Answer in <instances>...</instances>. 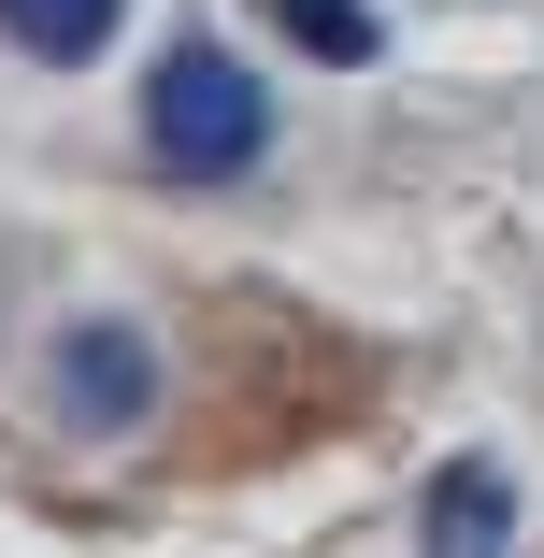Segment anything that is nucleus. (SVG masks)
<instances>
[{
	"instance_id": "nucleus-1",
	"label": "nucleus",
	"mask_w": 544,
	"mask_h": 558,
	"mask_svg": "<svg viewBox=\"0 0 544 558\" xmlns=\"http://www.w3.org/2000/svg\"><path fill=\"white\" fill-rule=\"evenodd\" d=\"M144 144H158V172H186V186H230V172H258V144H273V100H258V72H244L230 44H172L158 86H144Z\"/></svg>"
},
{
	"instance_id": "nucleus-2",
	"label": "nucleus",
	"mask_w": 544,
	"mask_h": 558,
	"mask_svg": "<svg viewBox=\"0 0 544 558\" xmlns=\"http://www.w3.org/2000/svg\"><path fill=\"white\" fill-rule=\"evenodd\" d=\"M58 401H72L86 429H130V415L158 401V359H144V329H72V344H58Z\"/></svg>"
},
{
	"instance_id": "nucleus-3",
	"label": "nucleus",
	"mask_w": 544,
	"mask_h": 558,
	"mask_svg": "<svg viewBox=\"0 0 544 558\" xmlns=\"http://www.w3.org/2000/svg\"><path fill=\"white\" fill-rule=\"evenodd\" d=\"M415 530H430V558H501L516 473H501V459H445V473H430V501H415Z\"/></svg>"
},
{
	"instance_id": "nucleus-4",
	"label": "nucleus",
	"mask_w": 544,
	"mask_h": 558,
	"mask_svg": "<svg viewBox=\"0 0 544 558\" xmlns=\"http://www.w3.org/2000/svg\"><path fill=\"white\" fill-rule=\"evenodd\" d=\"M0 29H15L29 58H100L116 44V0H0Z\"/></svg>"
},
{
	"instance_id": "nucleus-5",
	"label": "nucleus",
	"mask_w": 544,
	"mask_h": 558,
	"mask_svg": "<svg viewBox=\"0 0 544 558\" xmlns=\"http://www.w3.org/2000/svg\"><path fill=\"white\" fill-rule=\"evenodd\" d=\"M273 29H287V44H315V58H344V72L373 58V15H359V0H273Z\"/></svg>"
}]
</instances>
